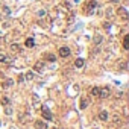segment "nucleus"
Wrapping results in <instances>:
<instances>
[{
	"label": "nucleus",
	"instance_id": "f257e3e1",
	"mask_svg": "<svg viewBox=\"0 0 129 129\" xmlns=\"http://www.w3.org/2000/svg\"><path fill=\"white\" fill-rule=\"evenodd\" d=\"M109 94H111L109 88H100L99 90V99H106V97H109Z\"/></svg>",
	"mask_w": 129,
	"mask_h": 129
},
{
	"label": "nucleus",
	"instance_id": "f03ea898",
	"mask_svg": "<svg viewBox=\"0 0 129 129\" xmlns=\"http://www.w3.org/2000/svg\"><path fill=\"white\" fill-rule=\"evenodd\" d=\"M70 55H72V52H70L68 47H61L59 49V56L61 58H68Z\"/></svg>",
	"mask_w": 129,
	"mask_h": 129
},
{
	"label": "nucleus",
	"instance_id": "7ed1b4c3",
	"mask_svg": "<svg viewBox=\"0 0 129 129\" xmlns=\"http://www.w3.org/2000/svg\"><path fill=\"white\" fill-rule=\"evenodd\" d=\"M41 114H43V117L46 119V120H52L53 119V115H52V112L47 109V108H43V112H41Z\"/></svg>",
	"mask_w": 129,
	"mask_h": 129
},
{
	"label": "nucleus",
	"instance_id": "20e7f679",
	"mask_svg": "<svg viewBox=\"0 0 129 129\" xmlns=\"http://www.w3.org/2000/svg\"><path fill=\"white\" fill-rule=\"evenodd\" d=\"M35 129H47V124L44 122H41V120H36L35 122Z\"/></svg>",
	"mask_w": 129,
	"mask_h": 129
},
{
	"label": "nucleus",
	"instance_id": "39448f33",
	"mask_svg": "<svg viewBox=\"0 0 129 129\" xmlns=\"http://www.w3.org/2000/svg\"><path fill=\"white\" fill-rule=\"evenodd\" d=\"M108 117H109V114H108V111H100L99 112V119L102 120V122H106Z\"/></svg>",
	"mask_w": 129,
	"mask_h": 129
},
{
	"label": "nucleus",
	"instance_id": "423d86ee",
	"mask_svg": "<svg viewBox=\"0 0 129 129\" xmlns=\"http://www.w3.org/2000/svg\"><path fill=\"white\" fill-rule=\"evenodd\" d=\"M84 64H85V61L82 59V58H77V59L74 61V67H76V68H82V67H84Z\"/></svg>",
	"mask_w": 129,
	"mask_h": 129
},
{
	"label": "nucleus",
	"instance_id": "0eeeda50",
	"mask_svg": "<svg viewBox=\"0 0 129 129\" xmlns=\"http://www.w3.org/2000/svg\"><path fill=\"white\" fill-rule=\"evenodd\" d=\"M119 14L122 15L123 20H128V11H126V8H119Z\"/></svg>",
	"mask_w": 129,
	"mask_h": 129
},
{
	"label": "nucleus",
	"instance_id": "6e6552de",
	"mask_svg": "<svg viewBox=\"0 0 129 129\" xmlns=\"http://www.w3.org/2000/svg\"><path fill=\"white\" fill-rule=\"evenodd\" d=\"M99 87H94V88H91V91H90V94L91 96H94V97H99Z\"/></svg>",
	"mask_w": 129,
	"mask_h": 129
},
{
	"label": "nucleus",
	"instance_id": "1a4fd4ad",
	"mask_svg": "<svg viewBox=\"0 0 129 129\" xmlns=\"http://www.w3.org/2000/svg\"><path fill=\"white\" fill-rule=\"evenodd\" d=\"M24 44H26V47H29V49H31V47H34V46H35V41L32 40V38H27Z\"/></svg>",
	"mask_w": 129,
	"mask_h": 129
},
{
	"label": "nucleus",
	"instance_id": "9d476101",
	"mask_svg": "<svg viewBox=\"0 0 129 129\" xmlns=\"http://www.w3.org/2000/svg\"><path fill=\"white\" fill-rule=\"evenodd\" d=\"M96 6H97V2H94V0H93V2H90V3H88V6H87V8H88V12H91Z\"/></svg>",
	"mask_w": 129,
	"mask_h": 129
},
{
	"label": "nucleus",
	"instance_id": "9b49d317",
	"mask_svg": "<svg viewBox=\"0 0 129 129\" xmlns=\"http://www.w3.org/2000/svg\"><path fill=\"white\" fill-rule=\"evenodd\" d=\"M123 47L126 49V50L129 49V35H126V36L123 38Z\"/></svg>",
	"mask_w": 129,
	"mask_h": 129
},
{
	"label": "nucleus",
	"instance_id": "f8f14e48",
	"mask_svg": "<svg viewBox=\"0 0 129 129\" xmlns=\"http://www.w3.org/2000/svg\"><path fill=\"white\" fill-rule=\"evenodd\" d=\"M79 106H81V109H85V108L88 106V100H87V99H82L81 103H79Z\"/></svg>",
	"mask_w": 129,
	"mask_h": 129
},
{
	"label": "nucleus",
	"instance_id": "ddd939ff",
	"mask_svg": "<svg viewBox=\"0 0 129 129\" xmlns=\"http://www.w3.org/2000/svg\"><path fill=\"white\" fill-rule=\"evenodd\" d=\"M46 59L50 61V62H53V61H56V56H55V55H52V53H49V55H46Z\"/></svg>",
	"mask_w": 129,
	"mask_h": 129
},
{
	"label": "nucleus",
	"instance_id": "4468645a",
	"mask_svg": "<svg viewBox=\"0 0 129 129\" xmlns=\"http://www.w3.org/2000/svg\"><path fill=\"white\" fill-rule=\"evenodd\" d=\"M34 77H35V74L32 73V72H29V73L26 74V76H24V79H27V81H32V79H34Z\"/></svg>",
	"mask_w": 129,
	"mask_h": 129
},
{
	"label": "nucleus",
	"instance_id": "2eb2a0df",
	"mask_svg": "<svg viewBox=\"0 0 129 129\" xmlns=\"http://www.w3.org/2000/svg\"><path fill=\"white\" fill-rule=\"evenodd\" d=\"M11 50L12 52H20V46L18 44H12L11 46Z\"/></svg>",
	"mask_w": 129,
	"mask_h": 129
},
{
	"label": "nucleus",
	"instance_id": "dca6fc26",
	"mask_svg": "<svg viewBox=\"0 0 129 129\" xmlns=\"http://www.w3.org/2000/svg\"><path fill=\"white\" fill-rule=\"evenodd\" d=\"M35 70L41 72V70H43V62H36V64H35Z\"/></svg>",
	"mask_w": 129,
	"mask_h": 129
},
{
	"label": "nucleus",
	"instance_id": "f3484780",
	"mask_svg": "<svg viewBox=\"0 0 129 129\" xmlns=\"http://www.w3.org/2000/svg\"><path fill=\"white\" fill-rule=\"evenodd\" d=\"M0 102H2V105H9V99H8V97H2V100H0Z\"/></svg>",
	"mask_w": 129,
	"mask_h": 129
},
{
	"label": "nucleus",
	"instance_id": "a211bd4d",
	"mask_svg": "<svg viewBox=\"0 0 129 129\" xmlns=\"http://www.w3.org/2000/svg\"><path fill=\"white\" fill-rule=\"evenodd\" d=\"M102 43V36H96L94 38V44H100Z\"/></svg>",
	"mask_w": 129,
	"mask_h": 129
},
{
	"label": "nucleus",
	"instance_id": "6ab92c4d",
	"mask_svg": "<svg viewBox=\"0 0 129 129\" xmlns=\"http://www.w3.org/2000/svg\"><path fill=\"white\" fill-rule=\"evenodd\" d=\"M6 61V56L5 55H0V62H5Z\"/></svg>",
	"mask_w": 129,
	"mask_h": 129
},
{
	"label": "nucleus",
	"instance_id": "aec40b11",
	"mask_svg": "<svg viewBox=\"0 0 129 129\" xmlns=\"http://www.w3.org/2000/svg\"><path fill=\"white\" fill-rule=\"evenodd\" d=\"M24 81V74H20L18 76V82H23Z\"/></svg>",
	"mask_w": 129,
	"mask_h": 129
},
{
	"label": "nucleus",
	"instance_id": "412c9836",
	"mask_svg": "<svg viewBox=\"0 0 129 129\" xmlns=\"http://www.w3.org/2000/svg\"><path fill=\"white\" fill-rule=\"evenodd\" d=\"M5 112H6L8 115H9V114H12V109H11V108H6V109H5Z\"/></svg>",
	"mask_w": 129,
	"mask_h": 129
},
{
	"label": "nucleus",
	"instance_id": "4be33fe9",
	"mask_svg": "<svg viewBox=\"0 0 129 129\" xmlns=\"http://www.w3.org/2000/svg\"><path fill=\"white\" fill-rule=\"evenodd\" d=\"M3 11H5L6 14H9V12H11V11H9V8H6V6H3Z\"/></svg>",
	"mask_w": 129,
	"mask_h": 129
},
{
	"label": "nucleus",
	"instance_id": "5701e85b",
	"mask_svg": "<svg viewBox=\"0 0 129 129\" xmlns=\"http://www.w3.org/2000/svg\"><path fill=\"white\" fill-rule=\"evenodd\" d=\"M12 84H14V82H12V81H11V79H8V82H6V85H8V87H11Z\"/></svg>",
	"mask_w": 129,
	"mask_h": 129
},
{
	"label": "nucleus",
	"instance_id": "b1692460",
	"mask_svg": "<svg viewBox=\"0 0 129 129\" xmlns=\"http://www.w3.org/2000/svg\"><path fill=\"white\" fill-rule=\"evenodd\" d=\"M38 15H40V17H43V15H46V11H40V12H38Z\"/></svg>",
	"mask_w": 129,
	"mask_h": 129
},
{
	"label": "nucleus",
	"instance_id": "393cba45",
	"mask_svg": "<svg viewBox=\"0 0 129 129\" xmlns=\"http://www.w3.org/2000/svg\"><path fill=\"white\" fill-rule=\"evenodd\" d=\"M109 2H111V3H119L120 0H109Z\"/></svg>",
	"mask_w": 129,
	"mask_h": 129
}]
</instances>
